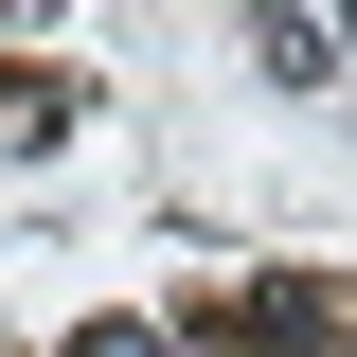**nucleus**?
<instances>
[{"mask_svg": "<svg viewBox=\"0 0 357 357\" xmlns=\"http://www.w3.org/2000/svg\"><path fill=\"white\" fill-rule=\"evenodd\" d=\"M250 18H286V0H250Z\"/></svg>", "mask_w": 357, "mask_h": 357, "instance_id": "obj_4", "label": "nucleus"}, {"mask_svg": "<svg viewBox=\"0 0 357 357\" xmlns=\"http://www.w3.org/2000/svg\"><path fill=\"white\" fill-rule=\"evenodd\" d=\"M232 340H268V357H357V304H340V286H232Z\"/></svg>", "mask_w": 357, "mask_h": 357, "instance_id": "obj_1", "label": "nucleus"}, {"mask_svg": "<svg viewBox=\"0 0 357 357\" xmlns=\"http://www.w3.org/2000/svg\"><path fill=\"white\" fill-rule=\"evenodd\" d=\"M72 357H178V340H143V321H89V340H72Z\"/></svg>", "mask_w": 357, "mask_h": 357, "instance_id": "obj_3", "label": "nucleus"}, {"mask_svg": "<svg viewBox=\"0 0 357 357\" xmlns=\"http://www.w3.org/2000/svg\"><path fill=\"white\" fill-rule=\"evenodd\" d=\"M72 143V72H0V161H54Z\"/></svg>", "mask_w": 357, "mask_h": 357, "instance_id": "obj_2", "label": "nucleus"}]
</instances>
